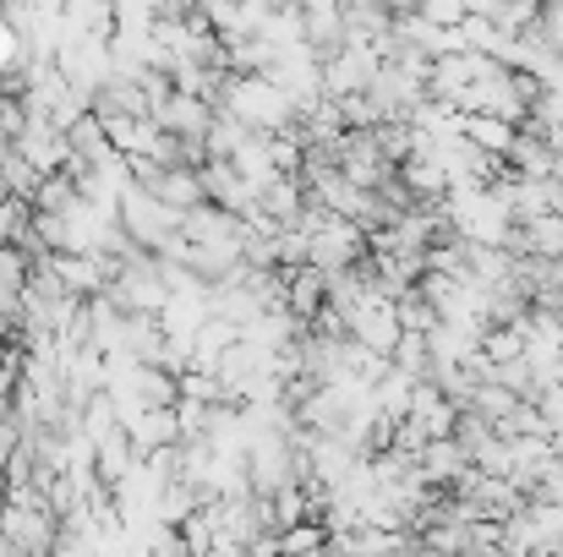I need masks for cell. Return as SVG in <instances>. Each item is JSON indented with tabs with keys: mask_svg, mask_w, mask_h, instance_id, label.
<instances>
[{
	"mask_svg": "<svg viewBox=\"0 0 563 557\" xmlns=\"http://www.w3.org/2000/svg\"><path fill=\"white\" fill-rule=\"evenodd\" d=\"M471 148H482L487 159H509V143H515V126L509 121H493V115H460V126H454Z\"/></svg>",
	"mask_w": 563,
	"mask_h": 557,
	"instance_id": "5",
	"label": "cell"
},
{
	"mask_svg": "<svg viewBox=\"0 0 563 557\" xmlns=\"http://www.w3.org/2000/svg\"><path fill=\"white\" fill-rule=\"evenodd\" d=\"M71 202H77V186L66 176H44L38 191H33V202H27V213H66Z\"/></svg>",
	"mask_w": 563,
	"mask_h": 557,
	"instance_id": "8",
	"label": "cell"
},
{
	"mask_svg": "<svg viewBox=\"0 0 563 557\" xmlns=\"http://www.w3.org/2000/svg\"><path fill=\"white\" fill-rule=\"evenodd\" d=\"M388 367L399 371V377H410V382H432V350H427V339L421 334H399Z\"/></svg>",
	"mask_w": 563,
	"mask_h": 557,
	"instance_id": "6",
	"label": "cell"
},
{
	"mask_svg": "<svg viewBox=\"0 0 563 557\" xmlns=\"http://www.w3.org/2000/svg\"><path fill=\"white\" fill-rule=\"evenodd\" d=\"M115 224H121V235L132 241V252H148V257H159V252L181 235V219H176L170 208H159L143 186H126V191H121Z\"/></svg>",
	"mask_w": 563,
	"mask_h": 557,
	"instance_id": "2",
	"label": "cell"
},
{
	"mask_svg": "<svg viewBox=\"0 0 563 557\" xmlns=\"http://www.w3.org/2000/svg\"><path fill=\"white\" fill-rule=\"evenodd\" d=\"M5 509H11V487H5V476H0V520H5Z\"/></svg>",
	"mask_w": 563,
	"mask_h": 557,
	"instance_id": "12",
	"label": "cell"
},
{
	"mask_svg": "<svg viewBox=\"0 0 563 557\" xmlns=\"http://www.w3.org/2000/svg\"><path fill=\"white\" fill-rule=\"evenodd\" d=\"M279 279H285V312L307 328L329 307V279L318 268H296V274H279Z\"/></svg>",
	"mask_w": 563,
	"mask_h": 557,
	"instance_id": "4",
	"label": "cell"
},
{
	"mask_svg": "<svg viewBox=\"0 0 563 557\" xmlns=\"http://www.w3.org/2000/svg\"><path fill=\"white\" fill-rule=\"evenodd\" d=\"M394 318H399V334H421V339H427V334L438 328V312L427 307V296H421L416 285L394 301Z\"/></svg>",
	"mask_w": 563,
	"mask_h": 557,
	"instance_id": "7",
	"label": "cell"
},
{
	"mask_svg": "<svg viewBox=\"0 0 563 557\" xmlns=\"http://www.w3.org/2000/svg\"><path fill=\"white\" fill-rule=\"evenodd\" d=\"M104 301H110L115 312H126V318H154V323H159V312L170 307V290H165V268H159V257H148V252L126 257L121 274L110 279Z\"/></svg>",
	"mask_w": 563,
	"mask_h": 557,
	"instance_id": "1",
	"label": "cell"
},
{
	"mask_svg": "<svg viewBox=\"0 0 563 557\" xmlns=\"http://www.w3.org/2000/svg\"><path fill=\"white\" fill-rule=\"evenodd\" d=\"M323 547H329V531L318 520H307V525H296V531L279 536V557H318Z\"/></svg>",
	"mask_w": 563,
	"mask_h": 557,
	"instance_id": "9",
	"label": "cell"
},
{
	"mask_svg": "<svg viewBox=\"0 0 563 557\" xmlns=\"http://www.w3.org/2000/svg\"><path fill=\"white\" fill-rule=\"evenodd\" d=\"M16 448H22V426L0 410V476H5V465H11V454H16Z\"/></svg>",
	"mask_w": 563,
	"mask_h": 557,
	"instance_id": "11",
	"label": "cell"
},
{
	"mask_svg": "<svg viewBox=\"0 0 563 557\" xmlns=\"http://www.w3.org/2000/svg\"><path fill=\"white\" fill-rule=\"evenodd\" d=\"M148 121H154L165 137H176V143H208V132H213V110H208L202 99H187V93H170Z\"/></svg>",
	"mask_w": 563,
	"mask_h": 557,
	"instance_id": "3",
	"label": "cell"
},
{
	"mask_svg": "<svg viewBox=\"0 0 563 557\" xmlns=\"http://www.w3.org/2000/svg\"><path fill=\"white\" fill-rule=\"evenodd\" d=\"M16 71H27V49H22L16 27L0 16V77H16Z\"/></svg>",
	"mask_w": 563,
	"mask_h": 557,
	"instance_id": "10",
	"label": "cell"
},
{
	"mask_svg": "<svg viewBox=\"0 0 563 557\" xmlns=\"http://www.w3.org/2000/svg\"><path fill=\"white\" fill-rule=\"evenodd\" d=\"M318 557H323V553H318Z\"/></svg>",
	"mask_w": 563,
	"mask_h": 557,
	"instance_id": "13",
	"label": "cell"
}]
</instances>
